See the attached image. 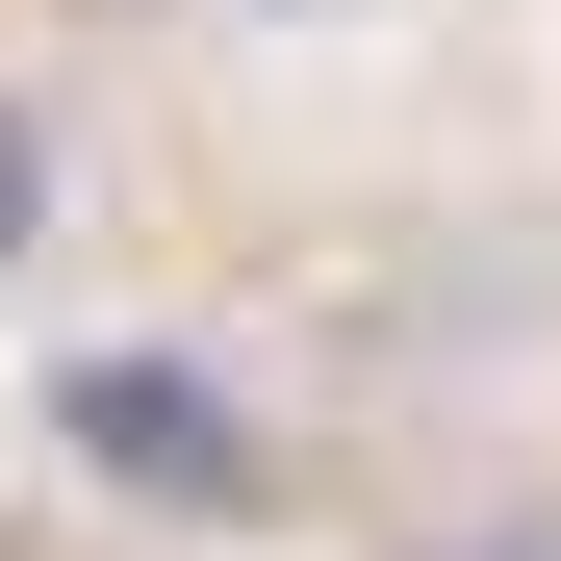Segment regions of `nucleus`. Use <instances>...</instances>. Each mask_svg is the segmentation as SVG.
Wrapping results in <instances>:
<instances>
[{
  "instance_id": "1",
  "label": "nucleus",
  "mask_w": 561,
  "mask_h": 561,
  "mask_svg": "<svg viewBox=\"0 0 561 561\" xmlns=\"http://www.w3.org/2000/svg\"><path fill=\"white\" fill-rule=\"evenodd\" d=\"M77 434H103L128 485H179V511H230V485H255V434L179 383V357H103V383H77Z\"/></svg>"
},
{
  "instance_id": "2",
  "label": "nucleus",
  "mask_w": 561,
  "mask_h": 561,
  "mask_svg": "<svg viewBox=\"0 0 561 561\" xmlns=\"http://www.w3.org/2000/svg\"><path fill=\"white\" fill-rule=\"evenodd\" d=\"M26 230H51V179H26V128H0V255H26Z\"/></svg>"
},
{
  "instance_id": "3",
  "label": "nucleus",
  "mask_w": 561,
  "mask_h": 561,
  "mask_svg": "<svg viewBox=\"0 0 561 561\" xmlns=\"http://www.w3.org/2000/svg\"><path fill=\"white\" fill-rule=\"evenodd\" d=\"M205 26H357V0H205Z\"/></svg>"
},
{
  "instance_id": "4",
  "label": "nucleus",
  "mask_w": 561,
  "mask_h": 561,
  "mask_svg": "<svg viewBox=\"0 0 561 561\" xmlns=\"http://www.w3.org/2000/svg\"><path fill=\"white\" fill-rule=\"evenodd\" d=\"M459 561H561V536H459Z\"/></svg>"
}]
</instances>
